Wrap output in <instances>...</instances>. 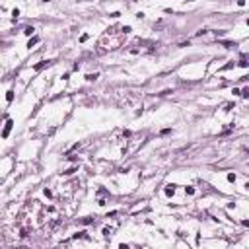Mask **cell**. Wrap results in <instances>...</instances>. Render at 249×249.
Listing matches in <instances>:
<instances>
[{
	"label": "cell",
	"mask_w": 249,
	"mask_h": 249,
	"mask_svg": "<svg viewBox=\"0 0 249 249\" xmlns=\"http://www.w3.org/2000/svg\"><path fill=\"white\" fill-rule=\"evenodd\" d=\"M43 193H45V197H49V199H51V197H53V193H51V191H49V189H45Z\"/></svg>",
	"instance_id": "23"
},
{
	"label": "cell",
	"mask_w": 249,
	"mask_h": 249,
	"mask_svg": "<svg viewBox=\"0 0 249 249\" xmlns=\"http://www.w3.org/2000/svg\"><path fill=\"white\" fill-rule=\"evenodd\" d=\"M218 45H224L226 49H236L238 43H232V41H218Z\"/></svg>",
	"instance_id": "6"
},
{
	"label": "cell",
	"mask_w": 249,
	"mask_h": 249,
	"mask_svg": "<svg viewBox=\"0 0 249 249\" xmlns=\"http://www.w3.org/2000/svg\"><path fill=\"white\" fill-rule=\"evenodd\" d=\"M98 78H99L98 72H94V74H86V80H88V82H94V80H98Z\"/></svg>",
	"instance_id": "10"
},
{
	"label": "cell",
	"mask_w": 249,
	"mask_h": 249,
	"mask_svg": "<svg viewBox=\"0 0 249 249\" xmlns=\"http://www.w3.org/2000/svg\"><path fill=\"white\" fill-rule=\"evenodd\" d=\"M185 193H187V195H195V189H193V187H185Z\"/></svg>",
	"instance_id": "20"
},
{
	"label": "cell",
	"mask_w": 249,
	"mask_h": 249,
	"mask_svg": "<svg viewBox=\"0 0 249 249\" xmlns=\"http://www.w3.org/2000/svg\"><path fill=\"white\" fill-rule=\"evenodd\" d=\"M12 127H14V121L8 119V121H6V125H4V129H2V134H0V136H2V138H8V136H10Z\"/></svg>",
	"instance_id": "3"
},
{
	"label": "cell",
	"mask_w": 249,
	"mask_h": 249,
	"mask_svg": "<svg viewBox=\"0 0 249 249\" xmlns=\"http://www.w3.org/2000/svg\"><path fill=\"white\" fill-rule=\"evenodd\" d=\"M123 43H125L123 29L117 27V25H113V27H109V29L103 31V35L98 41V47H99V53H107V51H115V49L123 47Z\"/></svg>",
	"instance_id": "1"
},
{
	"label": "cell",
	"mask_w": 249,
	"mask_h": 249,
	"mask_svg": "<svg viewBox=\"0 0 249 249\" xmlns=\"http://www.w3.org/2000/svg\"><path fill=\"white\" fill-rule=\"evenodd\" d=\"M98 205H99V206H105V205H107V201H105V199H99Z\"/></svg>",
	"instance_id": "21"
},
{
	"label": "cell",
	"mask_w": 249,
	"mask_h": 249,
	"mask_svg": "<svg viewBox=\"0 0 249 249\" xmlns=\"http://www.w3.org/2000/svg\"><path fill=\"white\" fill-rule=\"evenodd\" d=\"M163 193H165L167 197H173L175 195V185H167V187L163 189Z\"/></svg>",
	"instance_id": "4"
},
{
	"label": "cell",
	"mask_w": 249,
	"mask_h": 249,
	"mask_svg": "<svg viewBox=\"0 0 249 249\" xmlns=\"http://www.w3.org/2000/svg\"><path fill=\"white\" fill-rule=\"evenodd\" d=\"M37 43H39V37H37V35H33L31 39L27 41V49H31V47H35Z\"/></svg>",
	"instance_id": "8"
},
{
	"label": "cell",
	"mask_w": 249,
	"mask_h": 249,
	"mask_svg": "<svg viewBox=\"0 0 249 249\" xmlns=\"http://www.w3.org/2000/svg\"><path fill=\"white\" fill-rule=\"evenodd\" d=\"M84 41H88V33H84V35L80 37V43H84Z\"/></svg>",
	"instance_id": "22"
},
{
	"label": "cell",
	"mask_w": 249,
	"mask_h": 249,
	"mask_svg": "<svg viewBox=\"0 0 249 249\" xmlns=\"http://www.w3.org/2000/svg\"><path fill=\"white\" fill-rule=\"evenodd\" d=\"M238 66H241V68H247V66H249V62H247V54H241V58H239Z\"/></svg>",
	"instance_id": "5"
},
{
	"label": "cell",
	"mask_w": 249,
	"mask_h": 249,
	"mask_svg": "<svg viewBox=\"0 0 249 249\" xmlns=\"http://www.w3.org/2000/svg\"><path fill=\"white\" fill-rule=\"evenodd\" d=\"M12 18H14V20H18V18H20V10H18V8H14V10H12Z\"/></svg>",
	"instance_id": "18"
},
{
	"label": "cell",
	"mask_w": 249,
	"mask_h": 249,
	"mask_svg": "<svg viewBox=\"0 0 249 249\" xmlns=\"http://www.w3.org/2000/svg\"><path fill=\"white\" fill-rule=\"evenodd\" d=\"M12 99H14V90H8V92H6V101L12 103Z\"/></svg>",
	"instance_id": "12"
},
{
	"label": "cell",
	"mask_w": 249,
	"mask_h": 249,
	"mask_svg": "<svg viewBox=\"0 0 249 249\" xmlns=\"http://www.w3.org/2000/svg\"><path fill=\"white\" fill-rule=\"evenodd\" d=\"M121 29H123V33H125V35H129V33L132 31V27H130V25H123Z\"/></svg>",
	"instance_id": "16"
},
{
	"label": "cell",
	"mask_w": 249,
	"mask_h": 249,
	"mask_svg": "<svg viewBox=\"0 0 249 249\" xmlns=\"http://www.w3.org/2000/svg\"><path fill=\"white\" fill-rule=\"evenodd\" d=\"M238 6H245V0H238Z\"/></svg>",
	"instance_id": "24"
},
{
	"label": "cell",
	"mask_w": 249,
	"mask_h": 249,
	"mask_svg": "<svg viewBox=\"0 0 249 249\" xmlns=\"http://www.w3.org/2000/svg\"><path fill=\"white\" fill-rule=\"evenodd\" d=\"M239 96H241V98H249V88L245 86L243 90H241V92H239Z\"/></svg>",
	"instance_id": "14"
},
{
	"label": "cell",
	"mask_w": 249,
	"mask_h": 249,
	"mask_svg": "<svg viewBox=\"0 0 249 249\" xmlns=\"http://www.w3.org/2000/svg\"><path fill=\"white\" fill-rule=\"evenodd\" d=\"M74 171H78V167H76V165H74V167H70V169H66V171H62V175H72Z\"/></svg>",
	"instance_id": "15"
},
{
	"label": "cell",
	"mask_w": 249,
	"mask_h": 249,
	"mask_svg": "<svg viewBox=\"0 0 249 249\" xmlns=\"http://www.w3.org/2000/svg\"><path fill=\"white\" fill-rule=\"evenodd\" d=\"M54 62H56L54 58H51V60H41L39 64H33V70H35V72H41V70H45V68H49V66H53Z\"/></svg>",
	"instance_id": "2"
},
{
	"label": "cell",
	"mask_w": 249,
	"mask_h": 249,
	"mask_svg": "<svg viewBox=\"0 0 249 249\" xmlns=\"http://www.w3.org/2000/svg\"><path fill=\"white\" fill-rule=\"evenodd\" d=\"M41 2H51V0H41Z\"/></svg>",
	"instance_id": "25"
},
{
	"label": "cell",
	"mask_w": 249,
	"mask_h": 249,
	"mask_svg": "<svg viewBox=\"0 0 249 249\" xmlns=\"http://www.w3.org/2000/svg\"><path fill=\"white\" fill-rule=\"evenodd\" d=\"M84 2H90V0H84Z\"/></svg>",
	"instance_id": "26"
},
{
	"label": "cell",
	"mask_w": 249,
	"mask_h": 249,
	"mask_svg": "<svg viewBox=\"0 0 249 249\" xmlns=\"http://www.w3.org/2000/svg\"><path fill=\"white\" fill-rule=\"evenodd\" d=\"M101 234H103V238H109V236L113 234V228H103V232H101Z\"/></svg>",
	"instance_id": "13"
},
{
	"label": "cell",
	"mask_w": 249,
	"mask_h": 249,
	"mask_svg": "<svg viewBox=\"0 0 249 249\" xmlns=\"http://www.w3.org/2000/svg\"><path fill=\"white\" fill-rule=\"evenodd\" d=\"M236 179H238L236 173H228V181H230V183H236Z\"/></svg>",
	"instance_id": "19"
},
{
	"label": "cell",
	"mask_w": 249,
	"mask_h": 249,
	"mask_svg": "<svg viewBox=\"0 0 249 249\" xmlns=\"http://www.w3.org/2000/svg\"><path fill=\"white\" fill-rule=\"evenodd\" d=\"M78 222H80V224H94V222H96V218H92V216H86V218H82V220H78Z\"/></svg>",
	"instance_id": "9"
},
{
	"label": "cell",
	"mask_w": 249,
	"mask_h": 249,
	"mask_svg": "<svg viewBox=\"0 0 249 249\" xmlns=\"http://www.w3.org/2000/svg\"><path fill=\"white\" fill-rule=\"evenodd\" d=\"M23 33H25V35H33V33H35V27H33V25H27V27L23 29Z\"/></svg>",
	"instance_id": "11"
},
{
	"label": "cell",
	"mask_w": 249,
	"mask_h": 249,
	"mask_svg": "<svg viewBox=\"0 0 249 249\" xmlns=\"http://www.w3.org/2000/svg\"><path fill=\"white\" fill-rule=\"evenodd\" d=\"M234 66H236V62H234V60H232V62H228L226 66H222V68H220V70H230V68H234Z\"/></svg>",
	"instance_id": "17"
},
{
	"label": "cell",
	"mask_w": 249,
	"mask_h": 249,
	"mask_svg": "<svg viewBox=\"0 0 249 249\" xmlns=\"http://www.w3.org/2000/svg\"><path fill=\"white\" fill-rule=\"evenodd\" d=\"M72 238L74 239H90V236H88V232H78V234H74Z\"/></svg>",
	"instance_id": "7"
}]
</instances>
